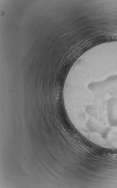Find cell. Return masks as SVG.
I'll return each mask as SVG.
<instances>
[{
  "mask_svg": "<svg viewBox=\"0 0 117 188\" xmlns=\"http://www.w3.org/2000/svg\"><path fill=\"white\" fill-rule=\"evenodd\" d=\"M110 157L112 159H115V160H117V154H114L110 155Z\"/></svg>",
  "mask_w": 117,
  "mask_h": 188,
  "instance_id": "6da1fadb",
  "label": "cell"
}]
</instances>
